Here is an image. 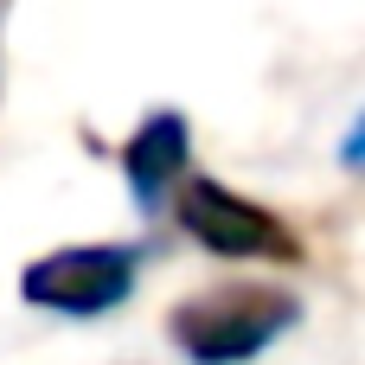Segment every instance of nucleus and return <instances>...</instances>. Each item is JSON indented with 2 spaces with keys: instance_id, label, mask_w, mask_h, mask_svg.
Masks as SVG:
<instances>
[{
  "instance_id": "1",
  "label": "nucleus",
  "mask_w": 365,
  "mask_h": 365,
  "mask_svg": "<svg viewBox=\"0 0 365 365\" xmlns=\"http://www.w3.org/2000/svg\"><path fill=\"white\" fill-rule=\"evenodd\" d=\"M302 321V302L276 282H237L192 295L167 314V340L180 346L186 365H250L263 359L289 327Z\"/></svg>"
},
{
  "instance_id": "2",
  "label": "nucleus",
  "mask_w": 365,
  "mask_h": 365,
  "mask_svg": "<svg viewBox=\"0 0 365 365\" xmlns=\"http://www.w3.org/2000/svg\"><path fill=\"white\" fill-rule=\"evenodd\" d=\"M141 282V250L135 244H64L51 257H32L19 269V302L38 314L64 321H96L115 314Z\"/></svg>"
},
{
  "instance_id": "3",
  "label": "nucleus",
  "mask_w": 365,
  "mask_h": 365,
  "mask_svg": "<svg viewBox=\"0 0 365 365\" xmlns=\"http://www.w3.org/2000/svg\"><path fill=\"white\" fill-rule=\"evenodd\" d=\"M173 218L186 225V237L225 263H302V237L257 199L218 186V180H186L173 199Z\"/></svg>"
},
{
  "instance_id": "4",
  "label": "nucleus",
  "mask_w": 365,
  "mask_h": 365,
  "mask_svg": "<svg viewBox=\"0 0 365 365\" xmlns=\"http://www.w3.org/2000/svg\"><path fill=\"white\" fill-rule=\"evenodd\" d=\"M186 160H192V128H186L180 109H154V115L122 141V180H128V199H135L141 218H154V212L167 205V192L180 186Z\"/></svg>"
}]
</instances>
